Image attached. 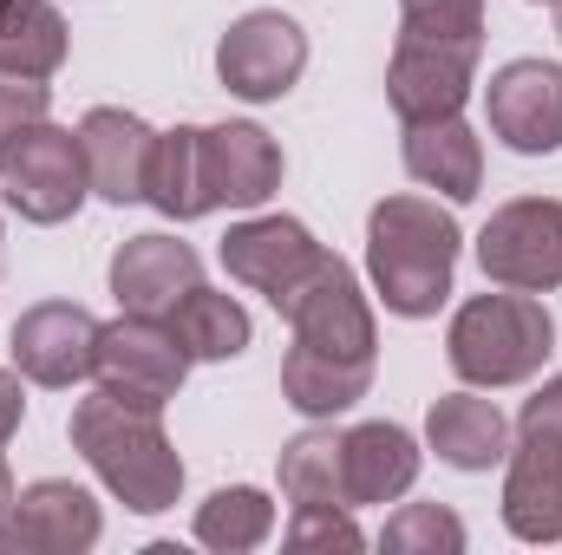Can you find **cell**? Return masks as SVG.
<instances>
[{
  "mask_svg": "<svg viewBox=\"0 0 562 555\" xmlns=\"http://www.w3.org/2000/svg\"><path fill=\"white\" fill-rule=\"evenodd\" d=\"M72 451H79V457L99 471V484H105L125 510H138V517L170 510L177 490H183V457H177V444L164 438V418L150 412V406H132V399L105 393V386L72 406Z\"/></svg>",
  "mask_w": 562,
  "mask_h": 555,
  "instance_id": "1",
  "label": "cell"
},
{
  "mask_svg": "<svg viewBox=\"0 0 562 555\" xmlns=\"http://www.w3.org/2000/svg\"><path fill=\"white\" fill-rule=\"evenodd\" d=\"M458 269V223L451 209L425 203V196H386L367 216V275L373 294L386 301V314L425 320L445 307Z\"/></svg>",
  "mask_w": 562,
  "mask_h": 555,
  "instance_id": "2",
  "label": "cell"
},
{
  "mask_svg": "<svg viewBox=\"0 0 562 555\" xmlns=\"http://www.w3.org/2000/svg\"><path fill=\"white\" fill-rule=\"evenodd\" d=\"M550 353H557V320L524 287L471 294L445 333V360L464 386H524L543 373Z\"/></svg>",
  "mask_w": 562,
  "mask_h": 555,
  "instance_id": "3",
  "label": "cell"
},
{
  "mask_svg": "<svg viewBox=\"0 0 562 555\" xmlns=\"http://www.w3.org/2000/svg\"><path fill=\"white\" fill-rule=\"evenodd\" d=\"M276 314L294 327V340L314 347V353L373 360V347H380V327H373V307H367L360 281H353V269L340 256H327V249L276 294Z\"/></svg>",
  "mask_w": 562,
  "mask_h": 555,
  "instance_id": "4",
  "label": "cell"
},
{
  "mask_svg": "<svg viewBox=\"0 0 562 555\" xmlns=\"http://www.w3.org/2000/svg\"><path fill=\"white\" fill-rule=\"evenodd\" d=\"M86 190H92V177H86L79 132L40 118L20 138L0 144V203L20 223H66L86 203Z\"/></svg>",
  "mask_w": 562,
  "mask_h": 555,
  "instance_id": "5",
  "label": "cell"
},
{
  "mask_svg": "<svg viewBox=\"0 0 562 555\" xmlns=\"http://www.w3.org/2000/svg\"><path fill=\"white\" fill-rule=\"evenodd\" d=\"M477 269L497 287L550 294L562 287V203L557 196H517L504 203L477 236Z\"/></svg>",
  "mask_w": 562,
  "mask_h": 555,
  "instance_id": "6",
  "label": "cell"
},
{
  "mask_svg": "<svg viewBox=\"0 0 562 555\" xmlns=\"http://www.w3.org/2000/svg\"><path fill=\"white\" fill-rule=\"evenodd\" d=\"M99 386L132 399V406H150L164 412L190 373V353L183 340L170 333V320H144V314H119L112 327H99V360H92Z\"/></svg>",
  "mask_w": 562,
  "mask_h": 555,
  "instance_id": "7",
  "label": "cell"
},
{
  "mask_svg": "<svg viewBox=\"0 0 562 555\" xmlns=\"http://www.w3.org/2000/svg\"><path fill=\"white\" fill-rule=\"evenodd\" d=\"M301 72H307V33H301L288 13H276V7L243 13V20L223 33V46H216V79H223L236 99H249V105L288 99Z\"/></svg>",
  "mask_w": 562,
  "mask_h": 555,
  "instance_id": "8",
  "label": "cell"
},
{
  "mask_svg": "<svg viewBox=\"0 0 562 555\" xmlns=\"http://www.w3.org/2000/svg\"><path fill=\"white\" fill-rule=\"evenodd\" d=\"M13 366L33 380V386H79L92 380V360H99V320L79 307V301H40L13 320Z\"/></svg>",
  "mask_w": 562,
  "mask_h": 555,
  "instance_id": "9",
  "label": "cell"
},
{
  "mask_svg": "<svg viewBox=\"0 0 562 555\" xmlns=\"http://www.w3.org/2000/svg\"><path fill=\"white\" fill-rule=\"evenodd\" d=\"M484 118L517 157L562 150V66L550 59H510L484 86Z\"/></svg>",
  "mask_w": 562,
  "mask_h": 555,
  "instance_id": "10",
  "label": "cell"
},
{
  "mask_svg": "<svg viewBox=\"0 0 562 555\" xmlns=\"http://www.w3.org/2000/svg\"><path fill=\"white\" fill-rule=\"evenodd\" d=\"M105 517L92 503V490L66 484V477H40L13 497V510L0 517V550L20 555H86L99 543Z\"/></svg>",
  "mask_w": 562,
  "mask_h": 555,
  "instance_id": "11",
  "label": "cell"
},
{
  "mask_svg": "<svg viewBox=\"0 0 562 555\" xmlns=\"http://www.w3.org/2000/svg\"><path fill=\"white\" fill-rule=\"evenodd\" d=\"M504 530L517 543H562V431L517 424L504 471Z\"/></svg>",
  "mask_w": 562,
  "mask_h": 555,
  "instance_id": "12",
  "label": "cell"
},
{
  "mask_svg": "<svg viewBox=\"0 0 562 555\" xmlns=\"http://www.w3.org/2000/svg\"><path fill=\"white\" fill-rule=\"evenodd\" d=\"M210 209H262L281 190V144L262 125H210L196 144Z\"/></svg>",
  "mask_w": 562,
  "mask_h": 555,
  "instance_id": "13",
  "label": "cell"
},
{
  "mask_svg": "<svg viewBox=\"0 0 562 555\" xmlns=\"http://www.w3.org/2000/svg\"><path fill=\"white\" fill-rule=\"evenodd\" d=\"M471 72L477 53L464 46H431V39H400L393 66H386V105L413 125V118H451L471 99Z\"/></svg>",
  "mask_w": 562,
  "mask_h": 555,
  "instance_id": "14",
  "label": "cell"
},
{
  "mask_svg": "<svg viewBox=\"0 0 562 555\" xmlns=\"http://www.w3.org/2000/svg\"><path fill=\"white\" fill-rule=\"evenodd\" d=\"M196 281H203V262L177 236H132L112 256V301L125 314H144V320H164Z\"/></svg>",
  "mask_w": 562,
  "mask_h": 555,
  "instance_id": "15",
  "label": "cell"
},
{
  "mask_svg": "<svg viewBox=\"0 0 562 555\" xmlns=\"http://www.w3.org/2000/svg\"><path fill=\"white\" fill-rule=\"evenodd\" d=\"M79 150H86V177L105 203H144V183H150V157H157V132L119 112V105H99L86 112L79 125Z\"/></svg>",
  "mask_w": 562,
  "mask_h": 555,
  "instance_id": "16",
  "label": "cell"
},
{
  "mask_svg": "<svg viewBox=\"0 0 562 555\" xmlns=\"http://www.w3.org/2000/svg\"><path fill=\"white\" fill-rule=\"evenodd\" d=\"M340 484H347V510H360V503H400L419 484V444H413V431H400L386 418L340 431Z\"/></svg>",
  "mask_w": 562,
  "mask_h": 555,
  "instance_id": "17",
  "label": "cell"
},
{
  "mask_svg": "<svg viewBox=\"0 0 562 555\" xmlns=\"http://www.w3.org/2000/svg\"><path fill=\"white\" fill-rule=\"evenodd\" d=\"M314 256H321V242H314L307 223H294V216H249V223H236V229L223 236V269H229V281H243V287H256V294H269V301H276Z\"/></svg>",
  "mask_w": 562,
  "mask_h": 555,
  "instance_id": "18",
  "label": "cell"
},
{
  "mask_svg": "<svg viewBox=\"0 0 562 555\" xmlns=\"http://www.w3.org/2000/svg\"><path fill=\"white\" fill-rule=\"evenodd\" d=\"M406 170L425 190H438L451 203H471L484 190V144L458 112L451 118H413L406 125Z\"/></svg>",
  "mask_w": 562,
  "mask_h": 555,
  "instance_id": "19",
  "label": "cell"
},
{
  "mask_svg": "<svg viewBox=\"0 0 562 555\" xmlns=\"http://www.w3.org/2000/svg\"><path fill=\"white\" fill-rule=\"evenodd\" d=\"M425 444L451 464V471H491L510 457V418L477 393H445L425 412Z\"/></svg>",
  "mask_w": 562,
  "mask_h": 555,
  "instance_id": "20",
  "label": "cell"
},
{
  "mask_svg": "<svg viewBox=\"0 0 562 555\" xmlns=\"http://www.w3.org/2000/svg\"><path fill=\"white\" fill-rule=\"evenodd\" d=\"M373 386V360H340V353H314V347H288L281 360V399L301 418H340L360 406Z\"/></svg>",
  "mask_w": 562,
  "mask_h": 555,
  "instance_id": "21",
  "label": "cell"
},
{
  "mask_svg": "<svg viewBox=\"0 0 562 555\" xmlns=\"http://www.w3.org/2000/svg\"><path fill=\"white\" fill-rule=\"evenodd\" d=\"M164 320H170V333L183 340L190 360H236V353L249 347V333H256V327H249V307H243L236 294L203 287V281H196Z\"/></svg>",
  "mask_w": 562,
  "mask_h": 555,
  "instance_id": "22",
  "label": "cell"
},
{
  "mask_svg": "<svg viewBox=\"0 0 562 555\" xmlns=\"http://www.w3.org/2000/svg\"><path fill=\"white\" fill-rule=\"evenodd\" d=\"M196 125H177V132H157V157H150V183H144V203L170 223H196L210 216V196H203V163H196Z\"/></svg>",
  "mask_w": 562,
  "mask_h": 555,
  "instance_id": "23",
  "label": "cell"
},
{
  "mask_svg": "<svg viewBox=\"0 0 562 555\" xmlns=\"http://www.w3.org/2000/svg\"><path fill=\"white\" fill-rule=\"evenodd\" d=\"M66 66V20L53 0H13L0 20V72L53 79Z\"/></svg>",
  "mask_w": 562,
  "mask_h": 555,
  "instance_id": "24",
  "label": "cell"
},
{
  "mask_svg": "<svg viewBox=\"0 0 562 555\" xmlns=\"http://www.w3.org/2000/svg\"><path fill=\"white\" fill-rule=\"evenodd\" d=\"M269 530H276V503H269L262 490H249V484H229V490H216V497L196 510V543H203V550H223V555L262 550Z\"/></svg>",
  "mask_w": 562,
  "mask_h": 555,
  "instance_id": "25",
  "label": "cell"
},
{
  "mask_svg": "<svg viewBox=\"0 0 562 555\" xmlns=\"http://www.w3.org/2000/svg\"><path fill=\"white\" fill-rule=\"evenodd\" d=\"M281 497L301 503H340L347 510V484H340V431H301L281 444Z\"/></svg>",
  "mask_w": 562,
  "mask_h": 555,
  "instance_id": "26",
  "label": "cell"
},
{
  "mask_svg": "<svg viewBox=\"0 0 562 555\" xmlns=\"http://www.w3.org/2000/svg\"><path fill=\"white\" fill-rule=\"evenodd\" d=\"M400 39L484 53V0H400Z\"/></svg>",
  "mask_w": 562,
  "mask_h": 555,
  "instance_id": "27",
  "label": "cell"
},
{
  "mask_svg": "<svg viewBox=\"0 0 562 555\" xmlns=\"http://www.w3.org/2000/svg\"><path fill=\"white\" fill-rule=\"evenodd\" d=\"M393 555H458L464 550V523L445 510V503H406L386 536H380Z\"/></svg>",
  "mask_w": 562,
  "mask_h": 555,
  "instance_id": "28",
  "label": "cell"
},
{
  "mask_svg": "<svg viewBox=\"0 0 562 555\" xmlns=\"http://www.w3.org/2000/svg\"><path fill=\"white\" fill-rule=\"evenodd\" d=\"M288 550H367V536H360V523H353V510H340V503H301L294 510V523H288Z\"/></svg>",
  "mask_w": 562,
  "mask_h": 555,
  "instance_id": "29",
  "label": "cell"
},
{
  "mask_svg": "<svg viewBox=\"0 0 562 555\" xmlns=\"http://www.w3.org/2000/svg\"><path fill=\"white\" fill-rule=\"evenodd\" d=\"M46 105H53L46 79H20V72H0V144L20 138L26 125H40V118H46Z\"/></svg>",
  "mask_w": 562,
  "mask_h": 555,
  "instance_id": "30",
  "label": "cell"
},
{
  "mask_svg": "<svg viewBox=\"0 0 562 555\" xmlns=\"http://www.w3.org/2000/svg\"><path fill=\"white\" fill-rule=\"evenodd\" d=\"M517 424H543V431H562V373L537 393V399H524V418Z\"/></svg>",
  "mask_w": 562,
  "mask_h": 555,
  "instance_id": "31",
  "label": "cell"
},
{
  "mask_svg": "<svg viewBox=\"0 0 562 555\" xmlns=\"http://www.w3.org/2000/svg\"><path fill=\"white\" fill-rule=\"evenodd\" d=\"M20 412H26V393H20L13 373H0V451H7V438L20 431Z\"/></svg>",
  "mask_w": 562,
  "mask_h": 555,
  "instance_id": "32",
  "label": "cell"
},
{
  "mask_svg": "<svg viewBox=\"0 0 562 555\" xmlns=\"http://www.w3.org/2000/svg\"><path fill=\"white\" fill-rule=\"evenodd\" d=\"M13 497H20V490H13V471H7V457H0V517L13 510Z\"/></svg>",
  "mask_w": 562,
  "mask_h": 555,
  "instance_id": "33",
  "label": "cell"
},
{
  "mask_svg": "<svg viewBox=\"0 0 562 555\" xmlns=\"http://www.w3.org/2000/svg\"><path fill=\"white\" fill-rule=\"evenodd\" d=\"M557 33H562V0H557Z\"/></svg>",
  "mask_w": 562,
  "mask_h": 555,
  "instance_id": "34",
  "label": "cell"
},
{
  "mask_svg": "<svg viewBox=\"0 0 562 555\" xmlns=\"http://www.w3.org/2000/svg\"><path fill=\"white\" fill-rule=\"evenodd\" d=\"M7 7H13V0H0V20H7Z\"/></svg>",
  "mask_w": 562,
  "mask_h": 555,
  "instance_id": "35",
  "label": "cell"
}]
</instances>
